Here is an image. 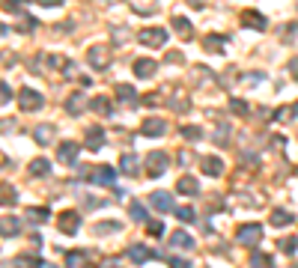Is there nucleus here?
<instances>
[{
    "instance_id": "1",
    "label": "nucleus",
    "mask_w": 298,
    "mask_h": 268,
    "mask_svg": "<svg viewBox=\"0 0 298 268\" xmlns=\"http://www.w3.org/2000/svg\"><path fill=\"white\" fill-rule=\"evenodd\" d=\"M235 241L254 247L257 241H263V224H242V227L235 230Z\"/></svg>"
},
{
    "instance_id": "2",
    "label": "nucleus",
    "mask_w": 298,
    "mask_h": 268,
    "mask_svg": "<svg viewBox=\"0 0 298 268\" xmlns=\"http://www.w3.org/2000/svg\"><path fill=\"white\" fill-rule=\"evenodd\" d=\"M137 39H140V45H146V48H161L167 42V27H143Z\"/></svg>"
},
{
    "instance_id": "3",
    "label": "nucleus",
    "mask_w": 298,
    "mask_h": 268,
    "mask_svg": "<svg viewBox=\"0 0 298 268\" xmlns=\"http://www.w3.org/2000/svg\"><path fill=\"white\" fill-rule=\"evenodd\" d=\"M167 164H170L167 152H149V155H146V170H149L152 179H158V176L167 170Z\"/></svg>"
},
{
    "instance_id": "4",
    "label": "nucleus",
    "mask_w": 298,
    "mask_h": 268,
    "mask_svg": "<svg viewBox=\"0 0 298 268\" xmlns=\"http://www.w3.org/2000/svg\"><path fill=\"white\" fill-rule=\"evenodd\" d=\"M18 104H21V110H42V104H45V99L36 93V90H21L18 93Z\"/></svg>"
},
{
    "instance_id": "5",
    "label": "nucleus",
    "mask_w": 298,
    "mask_h": 268,
    "mask_svg": "<svg viewBox=\"0 0 298 268\" xmlns=\"http://www.w3.org/2000/svg\"><path fill=\"white\" fill-rule=\"evenodd\" d=\"M57 227H60V233H66V235L78 233V227H81V215H78V212H63L60 221H57Z\"/></svg>"
},
{
    "instance_id": "6",
    "label": "nucleus",
    "mask_w": 298,
    "mask_h": 268,
    "mask_svg": "<svg viewBox=\"0 0 298 268\" xmlns=\"http://www.w3.org/2000/svg\"><path fill=\"white\" fill-rule=\"evenodd\" d=\"M140 131L146 134V137H161V134H167V122H164V119H158V116H152V119H143Z\"/></svg>"
},
{
    "instance_id": "7",
    "label": "nucleus",
    "mask_w": 298,
    "mask_h": 268,
    "mask_svg": "<svg viewBox=\"0 0 298 268\" xmlns=\"http://www.w3.org/2000/svg\"><path fill=\"white\" fill-rule=\"evenodd\" d=\"M78 152H81V146H78L75 140H66V143H60V149H57V158H60L63 164H75Z\"/></svg>"
},
{
    "instance_id": "8",
    "label": "nucleus",
    "mask_w": 298,
    "mask_h": 268,
    "mask_svg": "<svg viewBox=\"0 0 298 268\" xmlns=\"http://www.w3.org/2000/svg\"><path fill=\"white\" fill-rule=\"evenodd\" d=\"M18 233H21V218H15V215L0 218V235L12 238V235H18Z\"/></svg>"
},
{
    "instance_id": "9",
    "label": "nucleus",
    "mask_w": 298,
    "mask_h": 268,
    "mask_svg": "<svg viewBox=\"0 0 298 268\" xmlns=\"http://www.w3.org/2000/svg\"><path fill=\"white\" fill-rule=\"evenodd\" d=\"M242 24L251 27V30H265V18L257 9H245V12H242Z\"/></svg>"
},
{
    "instance_id": "10",
    "label": "nucleus",
    "mask_w": 298,
    "mask_h": 268,
    "mask_svg": "<svg viewBox=\"0 0 298 268\" xmlns=\"http://www.w3.org/2000/svg\"><path fill=\"white\" fill-rule=\"evenodd\" d=\"M90 66H96V69H107L110 66V51L107 48H90Z\"/></svg>"
},
{
    "instance_id": "11",
    "label": "nucleus",
    "mask_w": 298,
    "mask_h": 268,
    "mask_svg": "<svg viewBox=\"0 0 298 268\" xmlns=\"http://www.w3.org/2000/svg\"><path fill=\"white\" fill-rule=\"evenodd\" d=\"M113 179H116L113 167H96L90 173V182H96V185H113Z\"/></svg>"
},
{
    "instance_id": "12",
    "label": "nucleus",
    "mask_w": 298,
    "mask_h": 268,
    "mask_svg": "<svg viewBox=\"0 0 298 268\" xmlns=\"http://www.w3.org/2000/svg\"><path fill=\"white\" fill-rule=\"evenodd\" d=\"M200 167H203L206 176H221V173H224V161H221L218 155H206V158L200 161Z\"/></svg>"
},
{
    "instance_id": "13",
    "label": "nucleus",
    "mask_w": 298,
    "mask_h": 268,
    "mask_svg": "<svg viewBox=\"0 0 298 268\" xmlns=\"http://www.w3.org/2000/svg\"><path fill=\"white\" fill-rule=\"evenodd\" d=\"M152 206H155L158 212H176V206H173V197H170L167 191H155V194H152Z\"/></svg>"
},
{
    "instance_id": "14",
    "label": "nucleus",
    "mask_w": 298,
    "mask_h": 268,
    "mask_svg": "<svg viewBox=\"0 0 298 268\" xmlns=\"http://www.w3.org/2000/svg\"><path fill=\"white\" fill-rule=\"evenodd\" d=\"M176 191H179V194H185V197H194V194L200 191V185H197V179H194V176H182V179L176 182Z\"/></svg>"
},
{
    "instance_id": "15",
    "label": "nucleus",
    "mask_w": 298,
    "mask_h": 268,
    "mask_svg": "<svg viewBox=\"0 0 298 268\" xmlns=\"http://www.w3.org/2000/svg\"><path fill=\"white\" fill-rule=\"evenodd\" d=\"M155 69H158L155 60H134V75H137V78H152Z\"/></svg>"
},
{
    "instance_id": "16",
    "label": "nucleus",
    "mask_w": 298,
    "mask_h": 268,
    "mask_svg": "<svg viewBox=\"0 0 298 268\" xmlns=\"http://www.w3.org/2000/svg\"><path fill=\"white\" fill-rule=\"evenodd\" d=\"M149 256H152V250H149V247H143V244H132V247H129V259L137 262V265H143Z\"/></svg>"
},
{
    "instance_id": "17",
    "label": "nucleus",
    "mask_w": 298,
    "mask_h": 268,
    "mask_svg": "<svg viewBox=\"0 0 298 268\" xmlns=\"http://www.w3.org/2000/svg\"><path fill=\"white\" fill-rule=\"evenodd\" d=\"M295 218H292V212H286V209H274L271 212V227H289Z\"/></svg>"
},
{
    "instance_id": "18",
    "label": "nucleus",
    "mask_w": 298,
    "mask_h": 268,
    "mask_svg": "<svg viewBox=\"0 0 298 268\" xmlns=\"http://www.w3.org/2000/svg\"><path fill=\"white\" fill-rule=\"evenodd\" d=\"M101 146H104V131H101V128H90V131H87V149L99 152Z\"/></svg>"
},
{
    "instance_id": "19",
    "label": "nucleus",
    "mask_w": 298,
    "mask_h": 268,
    "mask_svg": "<svg viewBox=\"0 0 298 268\" xmlns=\"http://www.w3.org/2000/svg\"><path fill=\"white\" fill-rule=\"evenodd\" d=\"M137 167H140V158H137V155H123V158H120V170H123L126 176H134Z\"/></svg>"
},
{
    "instance_id": "20",
    "label": "nucleus",
    "mask_w": 298,
    "mask_h": 268,
    "mask_svg": "<svg viewBox=\"0 0 298 268\" xmlns=\"http://www.w3.org/2000/svg\"><path fill=\"white\" fill-rule=\"evenodd\" d=\"M129 215H132V221H137V224H146V209H143V203L140 200L129 203Z\"/></svg>"
},
{
    "instance_id": "21",
    "label": "nucleus",
    "mask_w": 298,
    "mask_h": 268,
    "mask_svg": "<svg viewBox=\"0 0 298 268\" xmlns=\"http://www.w3.org/2000/svg\"><path fill=\"white\" fill-rule=\"evenodd\" d=\"M18 203V194L12 185H0V206H15Z\"/></svg>"
},
{
    "instance_id": "22",
    "label": "nucleus",
    "mask_w": 298,
    "mask_h": 268,
    "mask_svg": "<svg viewBox=\"0 0 298 268\" xmlns=\"http://www.w3.org/2000/svg\"><path fill=\"white\" fill-rule=\"evenodd\" d=\"M33 137L42 143V146H48V143L54 140V125H39V128L33 131Z\"/></svg>"
},
{
    "instance_id": "23",
    "label": "nucleus",
    "mask_w": 298,
    "mask_h": 268,
    "mask_svg": "<svg viewBox=\"0 0 298 268\" xmlns=\"http://www.w3.org/2000/svg\"><path fill=\"white\" fill-rule=\"evenodd\" d=\"M170 244H173V247H191L194 241H191V235L185 233V230H176V233L170 235Z\"/></svg>"
},
{
    "instance_id": "24",
    "label": "nucleus",
    "mask_w": 298,
    "mask_h": 268,
    "mask_svg": "<svg viewBox=\"0 0 298 268\" xmlns=\"http://www.w3.org/2000/svg\"><path fill=\"white\" fill-rule=\"evenodd\" d=\"M24 218H27V221H33V224H42V221H48V218H51V212H48V209H27V212H24Z\"/></svg>"
},
{
    "instance_id": "25",
    "label": "nucleus",
    "mask_w": 298,
    "mask_h": 268,
    "mask_svg": "<svg viewBox=\"0 0 298 268\" xmlns=\"http://www.w3.org/2000/svg\"><path fill=\"white\" fill-rule=\"evenodd\" d=\"M224 45H227V39H224V36H206V48H209L212 54H221V51H224Z\"/></svg>"
},
{
    "instance_id": "26",
    "label": "nucleus",
    "mask_w": 298,
    "mask_h": 268,
    "mask_svg": "<svg viewBox=\"0 0 298 268\" xmlns=\"http://www.w3.org/2000/svg\"><path fill=\"white\" fill-rule=\"evenodd\" d=\"M176 218H179L182 224H194V221H197V212H194L191 206H179V209H176Z\"/></svg>"
},
{
    "instance_id": "27",
    "label": "nucleus",
    "mask_w": 298,
    "mask_h": 268,
    "mask_svg": "<svg viewBox=\"0 0 298 268\" xmlns=\"http://www.w3.org/2000/svg\"><path fill=\"white\" fill-rule=\"evenodd\" d=\"M48 170H51L48 158H33V161H30V176H45Z\"/></svg>"
},
{
    "instance_id": "28",
    "label": "nucleus",
    "mask_w": 298,
    "mask_h": 268,
    "mask_svg": "<svg viewBox=\"0 0 298 268\" xmlns=\"http://www.w3.org/2000/svg\"><path fill=\"white\" fill-rule=\"evenodd\" d=\"M84 107H87L84 96H69V101H66V110H69V113H75V116H78V113H81Z\"/></svg>"
},
{
    "instance_id": "29",
    "label": "nucleus",
    "mask_w": 298,
    "mask_h": 268,
    "mask_svg": "<svg viewBox=\"0 0 298 268\" xmlns=\"http://www.w3.org/2000/svg\"><path fill=\"white\" fill-rule=\"evenodd\" d=\"M90 107H93L96 113H101V116H107V113H110V101L104 99V96H96V99L90 101Z\"/></svg>"
},
{
    "instance_id": "30",
    "label": "nucleus",
    "mask_w": 298,
    "mask_h": 268,
    "mask_svg": "<svg viewBox=\"0 0 298 268\" xmlns=\"http://www.w3.org/2000/svg\"><path fill=\"white\" fill-rule=\"evenodd\" d=\"M116 96H120L123 101H129V104H132V101L137 99V90H134V87H129V84H120V87H116Z\"/></svg>"
},
{
    "instance_id": "31",
    "label": "nucleus",
    "mask_w": 298,
    "mask_h": 268,
    "mask_svg": "<svg viewBox=\"0 0 298 268\" xmlns=\"http://www.w3.org/2000/svg\"><path fill=\"white\" fill-rule=\"evenodd\" d=\"M173 27H176V33L185 36V39L191 36V24H188V18H182V15H176V18H173Z\"/></svg>"
},
{
    "instance_id": "32",
    "label": "nucleus",
    "mask_w": 298,
    "mask_h": 268,
    "mask_svg": "<svg viewBox=\"0 0 298 268\" xmlns=\"http://www.w3.org/2000/svg\"><path fill=\"white\" fill-rule=\"evenodd\" d=\"M251 265L254 268H271V256H268V253H254V256H251Z\"/></svg>"
},
{
    "instance_id": "33",
    "label": "nucleus",
    "mask_w": 298,
    "mask_h": 268,
    "mask_svg": "<svg viewBox=\"0 0 298 268\" xmlns=\"http://www.w3.org/2000/svg\"><path fill=\"white\" fill-rule=\"evenodd\" d=\"M277 247H280L283 253H295V250H298V238H280V241H277Z\"/></svg>"
},
{
    "instance_id": "34",
    "label": "nucleus",
    "mask_w": 298,
    "mask_h": 268,
    "mask_svg": "<svg viewBox=\"0 0 298 268\" xmlns=\"http://www.w3.org/2000/svg\"><path fill=\"white\" fill-rule=\"evenodd\" d=\"M45 265L42 259H36V256H18V268H39Z\"/></svg>"
},
{
    "instance_id": "35",
    "label": "nucleus",
    "mask_w": 298,
    "mask_h": 268,
    "mask_svg": "<svg viewBox=\"0 0 298 268\" xmlns=\"http://www.w3.org/2000/svg\"><path fill=\"white\" fill-rule=\"evenodd\" d=\"M200 134L203 131H200L197 125H185V128H182V137H185V140H197Z\"/></svg>"
},
{
    "instance_id": "36",
    "label": "nucleus",
    "mask_w": 298,
    "mask_h": 268,
    "mask_svg": "<svg viewBox=\"0 0 298 268\" xmlns=\"http://www.w3.org/2000/svg\"><path fill=\"white\" fill-rule=\"evenodd\" d=\"M167 265H170V268H191V262H188V259H182V256H170V259H167Z\"/></svg>"
},
{
    "instance_id": "37",
    "label": "nucleus",
    "mask_w": 298,
    "mask_h": 268,
    "mask_svg": "<svg viewBox=\"0 0 298 268\" xmlns=\"http://www.w3.org/2000/svg\"><path fill=\"white\" fill-rule=\"evenodd\" d=\"M230 110H232V113H248V104H245L242 99H232L230 101Z\"/></svg>"
},
{
    "instance_id": "38",
    "label": "nucleus",
    "mask_w": 298,
    "mask_h": 268,
    "mask_svg": "<svg viewBox=\"0 0 298 268\" xmlns=\"http://www.w3.org/2000/svg\"><path fill=\"white\" fill-rule=\"evenodd\" d=\"M81 259H84L81 253H69V256H66V268H78V265H81Z\"/></svg>"
},
{
    "instance_id": "39",
    "label": "nucleus",
    "mask_w": 298,
    "mask_h": 268,
    "mask_svg": "<svg viewBox=\"0 0 298 268\" xmlns=\"http://www.w3.org/2000/svg\"><path fill=\"white\" fill-rule=\"evenodd\" d=\"M33 27H36V21H33V18H24L18 30H21V33H33Z\"/></svg>"
},
{
    "instance_id": "40",
    "label": "nucleus",
    "mask_w": 298,
    "mask_h": 268,
    "mask_svg": "<svg viewBox=\"0 0 298 268\" xmlns=\"http://www.w3.org/2000/svg\"><path fill=\"white\" fill-rule=\"evenodd\" d=\"M146 230H149L152 235H161V233H164V224H161V221H152V224H149Z\"/></svg>"
},
{
    "instance_id": "41",
    "label": "nucleus",
    "mask_w": 298,
    "mask_h": 268,
    "mask_svg": "<svg viewBox=\"0 0 298 268\" xmlns=\"http://www.w3.org/2000/svg\"><path fill=\"white\" fill-rule=\"evenodd\" d=\"M113 230H120V224H99V227H96V233H113Z\"/></svg>"
},
{
    "instance_id": "42",
    "label": "nucleus",
    "mask_w": 298,
    "mask_h": 268,
    "mask_svg": "<svg viewBox=\"0 0 298 268\" xmlns=\"http://www.w3.org/2000/svg\"><path fill=\"white\" fill-rule=\"evenodd\" d=\"M9 96H12V90H9L6 84H0V104H6V101H9Z\"/></svg>"
},
{
    "instance_id": "43",
    "label": "nucleus",
    "mask_w": 298,
    "mask_h": 268,
    "mask_svg": "<svg viewBox=\"0 0 298 268\" xmlns=\"http://www.w3.org/2000/svg\"><path fill=\"white\" fill-rule=\"evenodd\" d=\"M146 104H149V107H158V104H161V96H155V93H149V96H146Z\"/></svg>"
},
{
    "instance_id": "44",
    "label": "nucleus",
    "mask_w": 298,
    "mask_h": 268,
    "mask_svg": "<svg viewBox=\"0 0 298 268\" xmlns=\"http://www.w3.org/2000/svg\"><path fill=\"white\" fill-rule=\"evenodd\" d=\"M289 75L298 81V57H292V60H289Z\"/></svg>"
},
{
    "instance_id": "45",
    "label": "nucleus",
    "mask_w": 298,
    "mask_h": 268,
    "mask_svg": "<svg viewBox=\"0 0 298 268\" xmlns=\"http://www.w3.org/2000/svg\"><path fill=\"white\" fill-rule=\"evenodd\" d=\"M104 268H120V265H116V262H110V265H104Z\"/></svg>"
},
{
    "instance_id": "46",
    "label": "nucleus",
    "mask_w": 298,
    "mask_h": 268,
    "mask_svg": "<svg viewBox=\"0 0 298 268\" xmlns=\"http://www.w3.org/2000/svg\"><path fill=\"white\" fill-rule=\"evenodd\" d=\"M48 268H54V265H48Z\"/></svg>"
},
{
    "instance_id": "47",
    "label": "nucleus",
    "mask_w": 298,
    "mask_h": 268,
    "mask_svg": "<svg viewBox=\"0 0 298 268\" xmlns=\"http://www.w3.org/2000/svg\"><path fill=\"white\" fill-rule=\"evenodd\" d=\"M292 268H298V265H292Z\"/></svg>"
}]
</instances>
